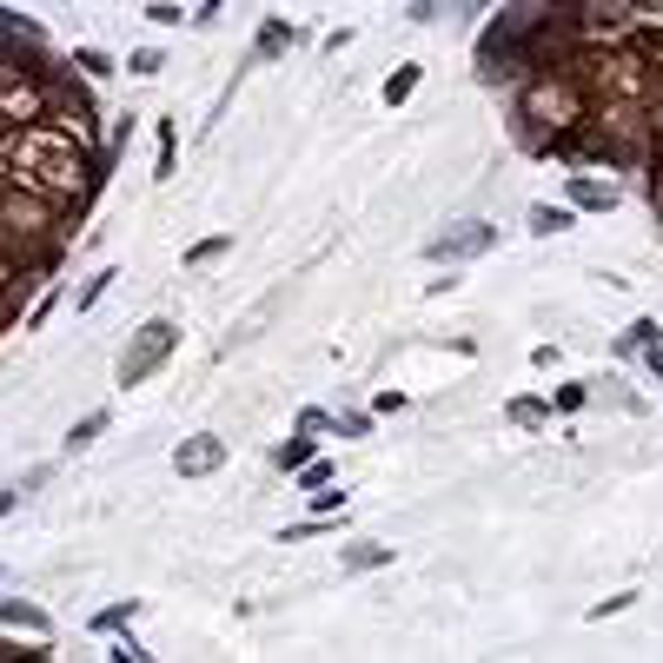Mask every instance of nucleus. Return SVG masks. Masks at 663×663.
<instances>
[{
    "label": "nucleus",
    "mask_w": 663,
    "mask_h": 663,
    "mask_svg": "<svg viewBox=\"0 0 663 663\" xmlns=\"http://www.w3.org/2000/svg\"><path fill=\"white\" fill-rule=\"evenodd\" d=\"M305 451H312V432H299L292 445H279V451H273V465H279V471H299V465H305Z\"/></svg>",
    "instance_id": "4468645a"
},
{
    "label": "nucleus",
    "mask_w": 663,
    "mask_h": 663,
    "mask_svg": "<svg viewBox=\"0 0 663 663\" xmlns=\"http://www.w3.org/2000/svg\"><path fill=\"white\" fill-rule=\"evenodd\" d=\"M650 346H663V325L656 318H637L624 339H617V352H650Z\"/></svg>",
    "instance_id": "1a4fd4ad"
},
{
    "label": "nucleus",
    "mask_w": 663,
    "mask_h": 663,
    "mask_svg": "<svg viewBox=\"0 0 663 663\" xmlns=\"http://www.w3.org/2000/svg\"><path fill=\"white\" fill-rule=\"evenodd\" d=\"M484 245H497V232L491 226H458V232H438L432 245H425V260H471V253H484Z\"/></svg>",
    "instance_id": "7ed1b4c3"
},
{
    "label": "nucleus",
    "mask_w": 663,
    "mask_h": 663,
    "mask_svg": "<svg viewBox=\"0 0 663 663\" xmlns=\"http://www.w3.org/2000/svg\"><path fill=\"white\" fill-rule=\"evenodd\" d=\"M113 279H120V273H94V279H87V286H80V312H87V305H94V299H100V292H107V286H113Z\"/></svg>",
    "instance_id": "6ab92c4d"
},
{
    "label": "nucleus",
    "mask_w": 663,
    "mask_h": 663,
    "mask_svg": "<svg viewBox=\"0 0 663 663\" xmlns=\"http://www.w3.org/2000/svg\"><path fill=\"white\" fill-rule=\"evenodd\" d=\"M570 206H584V213H611V206H617V186H611V180H584V173H570Z\"/></svg>",
    "instance_id": "39448f33"
},
{
    "label": "nucleus",
    "mask_w": 663,
    "mask_h": 663,
    "mask_svg": "<svg viewBox=\"0 0 663 663\" xmlns=\"http://www.w3.org/2000/svg\"><path fill=\"white\" fill-rule=\"evenodd\" d=\"M0 624H8V630H47V611H34V604H14V598H0Z\"/></svg>",
    "instance_id": "6e6552de"
},
{
    "label": "nucleus",
    "mask_w": 663,
    "mask_h": 663,
    "mask_svg": "<svg viewBox=\"0 0 663 663\" xmlns=\"http://www.w3.org/2000/svg\"><path fill=\"white\" fill-rule=\"evenodd\" d=\"M630 604H637V591H624V598H604V604H598L591 617H617V611H630Z\"/></svg>",
    "instance_id": "5701e85b"
},
{
    "label": "nucleus",
    "mask_w": 663,
    "mask_h": 663,
    "mask_svg": "<svg viewBox=\"0 0 663 663\" xmlns=\"http://www.w3.org/2000/svg\"><path fill=\"white\" fill-rule=\"evenodd\" d=\"M438 8H445V0H411V21H432Z\"/></svg>",
    "instance_id": "393cba45"
},
{
    "label": "nucleus",
    "mask_w": 663,
    "mask_h": 663,
    "mask_svg": "<svg viewBox=\"0 0 663 663\" xmlns=\"http://www.w3.org/2000/svg\"><path fill=\"white\" fill-rule=\"evenodd\" d=\"M73 67H80V73H113V60H107L100 47H80V53H73Z\"/></svg>",
    "instance_id": "dca6fc26"
},
{
    "label": "nucleus",
    "mask_w": 663,
    "mask_h": 663,
    "mask_svg": "<svg viewBox=\"0 0 663 663\" xmlns=\"http://www.w3.org/2000/svg\"><path fill=\"white\" fill-rule=\"evenodd\" d=\"M53 120V80L47 73H0V126H40Z\"/></svg>",
    "instance_id": "f257e3e1"
},
{
    "label": "nucleus",
    "mask_w": 663,
    "mask_h": 663,
    "mask_svg": "<svg viewBox=\"0 0 663 663\" xmlns=\"http://www.w3.org/2000/svg\"><path fill=\"white\" fill-rule=\"evenodd\" d=\"M107 432V411H87L73 432H67V458H80V451H94V438Z\"/></svg>",
    "instance_id": "423d86ee"
},
{
    "label": "nucleus",
    "mask_w": 663,
    "mask_h": 663,
    "mask_svg": "<svg viewBox=\"0 0 663 663\" xmlns=\"http://www.w3.org/2000/svg\"><path fill=\"white\" fill-rule=\"evenodd\" d=\"M173 153H180V140H173V126L159 133V180H173Z\"/></svg>",
    "instance_id": "a211bd4d"
},
{
    "label": "nucleus",
    "mask_w": 663,
    "mask_h": 663,
    "mask_svg": "<svg viewBox=\"0 0 663 663\" xmlns=\"http://www.w3.org/2000/svg\"><path fill=\"white\" fill-rule=\"evenodd\" d=\"M14 505H21V491H14V484H8V491H0V518H8V511H14Z\"/></svg>",
    "instance_id": "a878e982"
},
{
    "label": "nucleus",
    "mask_w": 663,
    "mask_h": 663,
    "mask_svg": "<svg viewBox=\"0 0 663 663\" xmlns=\"http://www.w3.org/2000/svg\"><path fill=\"white\" fill-rule=\"evenodd\" d=\"M352 577L359 570H378V564H391V544H346V557H339Z\"/></svg>",
    "instance_id": "0eeeda50"
},
{
    "label": "nucleus",
    "mask_w": 663,
    "mask_h": 663,
    "mask_svg": "<svg viewBox=\"0 0 663 663\" xmlns=\"http://www.w3.org/2000/svg\"><path fill=\"white\" fill-rule=\"evenodd\" d=\"M173 346H180V325H173V318H146V325L133 332V346L120 352V391L140 385V378H153L166 359H173Z\"/></svg>",
    "instance_id": "f03ea898"
},
{
    "label": "nucleus",
    "mask_w": 663,
    "mask_h": 663,
    "mask_svg": "<svg viewBox=\"0 0 663 663\" xmlns=\"http://www.w3.org/2000/svg\"><path fill=\"white\" fill-rule=\"evenodd\" d=\"M213 260H226V232H213V239L186 245V266H213Z\"/></svg>",
    "instance_id": "ddd939ff"
},
{
    "label": "nucleus",
    "mask_w": 663,
    "mask_h": 663,
    "mask_svg": "<svg viewBox=\"0 0 663 663\" xmlns=\"http://www.w3.org/2000/svg\"><path fill=\"white\" fill-rule=\"evenodd\" d=\"M159 67H166V60H159V47H140V53L126 60V73H140V80H146V73H159Z\"/></svg>",
    "instance_id": "f3484780"
},
{
    "label": "nucleus",
    "mask_w": 663,
    "mask_h": 663,
    "mask_svg": "<svg viewBox=\"0 0 663 663\" xmlns=\"http://www.w3.org/2000/svg\"><path fill=\"white\" fill-rule=\"evenodd\" d=\"M299 484L312 491V484H332V465H299Z\"/></svg>",
    "instance_id": "4be33fe9"
},
{
    "label": "nucleus",
    "mask_w": 663,
    "mask_h": 663,
    "mask_svg": "<svg viewBox=\"0 0 663 663\" xmlns=\"http://www.w3.org/2000/svg\"><path fill=\"white\" fill-rule=\"evenodd\" d=\"M531 232H538V239L570 232V206H538V213H531Z\"/></svg>",
    "instance_id": "9b49d317"
},
{
    "label": "nucleus",
    "mask_w": 663,
    "mask_h": 663,
    "mask_svg": "<svg viewBox=\"0 0 663 663\" xmlns=\"http://www.w3.org/2000/svg\"><path fill=\"white\" fill-rule=\"evenodd\" d=\"M312 505H318V518H332V511L346 505V497H339V491H325V484H312Z\"/></svg>",
    "instance_id": "412c9836"
},
{
    "label": "nucleus",
    "mask_w": 663,
    "mask_h": 663,
    "mask_svg": "<svg viewBox=\"0 0 663 663\" xmlns=\"http://www.w3.org/2000/svg\"><path fill=\"white\" fill-rule=\"evenodd\" d=\"M650 372H656V378H663V346H650Z\"/></svg>",
    "instance_id": "bb28decb"
},
{
    "label": "nucleus",
    "mask_w": 663,
    "mask_h": 663,
    "mask_svg": "<svg viewBox=\"0 0 663 663\" xmlns=\"http://www.w3.org/2000/svg\"><path fill=\"white\" fill-rule=\"evenodd\" d=\"M133 611H140V604H113V611H100V617H94V630H120Z\"/></svg>",
    "instance_id": "aec40b11"
},
{
    "label": "nucleus",
    "mask_w": 663,
    "mask_h": 663,
    "mask_svg": "<svg viewBox=\"0 0 663 663\" xmlns=\"http://www.w3.org/2000/svg\"><path fill=\"white\" fill-rule=\"evenodd\" d=\"M226 465V438H213V432H200V438H186L180 451H173V471L180 478H206V471H219Z\"/></svg>",
    "instance_id": "20e7f679"
},
{
    "label": "nucleus",
    "mask_w": 663,
    "mask_h": 663,
    "mask_svg": "<svg viewBox=\"0 0 663 663\" xmlns=\"http://www.w3.org/2000/svg\"><path fill=\"white\" fill-rule=\"evenodd\" d=\"M113 656H120V663H140V656H146V650H140V643H133V637H126V630H120V643H113Z\"/></svg>",
    "instance_id": "b1692460"
},
{
    "label": "nucleus",
    "mask_w": 663,
    "mask_h": 663,
    "mask_svg": "<svg viewBox=\"0 0 663 663\" xmlns=\"http://www.w3.org/2000/svg\"><path fill=\"white\" fill-rule=\"evenodd\" d=\"M511 425H544V398H518L511 405Z\"/></svg>",
    "instance_id": "2eb2a0df"
},
{
    "label": "nucleus",
    "mask_w": 663,
    "mask_h": 663,
    "mask_svg": "<svg viewBox=\"0 0 663 663\" xmlns=\"http://www.w3.org/2000/svg\"><path fill=\"white\" fill-rule=\"evenodd\" d=\"M411 87H419V67H398V73L385 80V107H405V100H411Z\"/></svg>",
    "instance_id": "f8f14e48"
},
{
    "label": "nucleus",
    "mask_w": 663,
    "mask_h": 663,
    "mask_svg": "<svg viewBox=\"0 0 663 663\" xmlns=\"http://www.w3.org/2000/svg\"><path fill=\"white\" fill-rule=\"evenodd\" d=\"M286 47H292V27H286V21H266V27H260V40H253V53H260V60H273V53H286Z\"/></svg>",
    "instance_id": "9d476101"
}]
</instances>
